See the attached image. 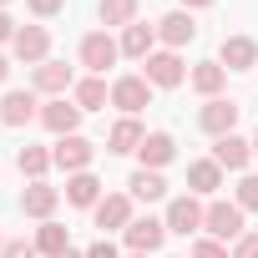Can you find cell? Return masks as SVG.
<instances>
[{"label": "cell", "instance_id": "cell-1", "mask_svg": "<svg viewBox=\"0 0 258 258\" xmlns=\"http://www.w3.org/2000/svg\"><path fill=\"white\" fill-rule=\"evenodd\" d=\"M203 233L208 238H218V243H238L248 228H243V208L238 203H223V198H213L208 203V218H203Z\"/></svg>", "mask_w": 258, "mask_h": 258}, {"label": "cell", "instance_id": "cell-2", "mask_svg": "<svg viewBox=\"0 0 258 258\" xmlns=\"http://www.w3.org/2000/svg\"><path fill=\"white\" fill-rule=\"evenodd\" d=\"M238 116H243V106H238L233 96H213V101H203V106H198V126H203L213 142H218V137H233Z\"/></svg>", "mask_w": 258, "mask_h": 258}, {"label": "cell", "instance_id": "cell-3", "mask_svg": "<svg viewBox=\"0 0 258 258\" xmlns=\"http://www.w3.org/2000/svg\"><path fill=\"white\" fill-rule=\"evenodd\" d=\"M91 157H96V142H86L81 132H71V137H56V147H51V162L71 177V172H91Z\"/></svg>", "mask_w": 258, "mask_h": 258}, {"label": "cell", "instance_id": "cell-4", "mask_svg": "<svg viewBox=\"0 0 258 258\" xmlns=\"http://www.w3.org/2000/svg\"><path fill=\"white\" fill-rule=\"evenodd\" d=\"M111 106L121 116H137L142 106H152V81L147 76H116L111 81Z\"/></svg>", "mask_w": 258, "mask_h": 258}, {"label": "cell", "instance_id": "cell-5", "mask_svg": "<svg viewBox=\"0 0 258 258\" xmlns=\"http://www.w3.org/2000/svg\"><path fill=\"white\" fill-rule=\"evenodd\" d=\"M116 56H121V46H116L106 31H86V36H81V66H86L91 76H106V66H116Z\"/></svg>", "mask_w": 258, "mask_h": 258}, {"label": "cell", "instance_id": "cell-6", "mask_svg": "<svg viewBox=\"0 0 258 258\" xmlns=\"http://www.w3.org/2000/svg\"><path fill=\"white\" fill-rule=\"evenodd\" d=\"M203 218H208V208L192 198V192H182V198H172L167 203V233H177V238H187V233H203Z\"/></svg>", "mask_w": 258, "mask_h": 258}, {"label": "cell", "instance_id": "cell-7", "mask_svg": "<svg viewBox=\"0 0 258 258\" xmlns=\"http://www.w3.org/2000/svg\"><path fill=\"white\" fill-rule=\"evenodd\" d=\"M81 116H86V111H81L76 101H66V96H51V101L41 106V126H46L51 137H71L76 126H81Z\"/></svg>", "mask_w": 258, "mask_h": 258}, {"label": "cell", "instance_id": "cell-8", "mask_svg": "<svg viewBox=\"0 0 258 258\" xmlns=\"http://www.w3.org/2000/svg\"><path fill=\"white\" fill-rule=\"evenodd\" d=\"M91 218H96L101 233H126V223H132V192H106L91 208Z\"/></svg>", "mask_w": 258, "mask_h": 258}, {"label": "cell", "instance_id": "cell-9", "mask_svg": "<svg viewBox=\"0 0 258 258\" xmlns=\"http://www.w3.org/2000/svg\"><path fill=\"white\" fill-rule=\"evenodd\" d=\"M162 238H167V223H162V218H132V223H126V233H121L126 253H157Z\"/></svg>", "mask_w": 258, "mask_h": 258}, {"label": "cell", "instance_id": "cell-10", "mask_svg": "<svg viewBox=\"0 0 258 258\" xmlns=\"http://www.w3.org/2000/svg\"><path fill=\"white\" fill-rule=\"evenodd\" d=\"M157 41H162V51H182L187 41H198V21H192V11H167V16L157 21Z\"/></svg>", "mask_w": 258, "mask_h": 258}, {"label": "cell", "instance_id": "cell-11", "mask_svg": "<svg viewBox=\"0 0 258 258\" xmlns=\"http://www.w3.org/2000/svg\"><path fill=\"white\" fill-rule=\"evenodd\" d=\"M11 51H16V61L41 66V61H51V31L46 26H21L16 41H11Z\"/></svg>", "mask_w": 258, "mask_h": 258}, {"label": "cell", "instance_id": "cell-12", "mask_svg": "<svg viewBox=\"0 0 258 258\" xmlns=\"http://www.w3.org/2000/svg\"><path fill=\"white\" fill-rule=\"evenodd\" d=\"M218 66H223V71H253V66H258V41H253V36H223Z\"/></svg>", "mask_w": 258, "mask_h": 258}, {"label": "cell", "instance_id": "cell-13", "mask_svg": "<svg viewBox=\"0 0 258 258\" xmlns=\"http://www.w3.org/2000/svg\"><path fill=\"white\" fill-rule=\"evenodd\" d=\"M142 66H147L142 76H147L152 86H182V81H187V66H182V56H177V51H152Z\"/></svg>", "mask_w": 258, "mask_h": 258}, {"label": "cell", "instance_id": "cell-14", "mask_svg": "<svg viewBox=\"0 0 258 258\" xmlns=\"http://www.w3.org/2000/svg\"><path fill=\"white\" fill-rule=\"evenodd\" d=\"M31 86H36L41 96H66V91L76 86V71H71L66 61H41L36 76H31Z\"/></svg>", "mask_w": 258, "mask_h": 258}, {"label": "cell", "instance_id": "cell-15", "mask_svg": "<svg viewBox=\"0 0 258 258\" xmlns=\"http://www.w3.org/2000/svg\"><path fill=\"white\" fill-rule=\"evenodd\" d=\"M0 121H6V126H31V121H41L36 91H6V101H0Z\"/></svg>", "mask_w": 258, "mask_h": 258}, {"label": "cell", "instance_id": "cell-16", "mask_svg": "<svg viewBox=\"0 0 258 258\" xmlns=\"http://www.w3.org/2000/svg\"><path fill=\"white\" fill-rule=\"evenodd\" d=\"M172 157H177V142H172V132H147V137H142V147H137V162H142L147 172H162Z\"/></svg>", "mask_w": 258, "mask_h": 258}, {"label": "cell", "instance_id": "cell-17", "mask_svg": "<svg viewBox=\"0 0 258 258\" xmlns=\"http://www.w3.org/2000/svg\"><path fill=\"white\" fill-rule=\"evenodd\" d=\"M213 162H218L223 172H243V167L253 162V142H243L238 132H233V137H218V142H213Z\"/></svg>", "mask_w": 258, "mask_h": 258}, {"label": "cell", "instance_id": "cell-18", "mask_svg": "<svg viewBox=\"0 0 258 258\" xmlns=\"http://www.w3.org/2000/svg\"><path fill=\"white\" fill-rule=\"evenodd\" d=\"M218 187H223V167H218L213 157L187 162V192H192V198H213Z\"/></svg>", "mask_w": 258, "mask_h": 258}, {"label": "cell", "instance_id": "cell-19", "mask_svg": "<svg viewBox=\"0 0 258 258\" xmlns=\"http://www.w3.org/2000/svg\"><path fill=\"white\" fill-rule=\"evenodd\" d=\"M56 203H61V192H56L51 182H31V187L21 192V213H26V218H41V223H51Z\"/></svg>", "mask_w": 258, "mask_h": 258}, {"label": "cell", "instance_id": "cell-20", "mask_svg": "<svg viewBox=\"0 0 258 258\" xmlns=\"http://www.w3.org/2000/svg\"><path fill=\"white\" fill-rule=\"evenodd\" d=\"M121 56H132V61H147L152 51H157V26H142V21H132V26H126L121 31Z\"/></svg>", "mask_w": 258, "mask_h": 258}, {"label": "cell", "instance_id": "cell-21", "mask_svg": "<svg viewBox=\"0 0 258 258\" xmlns=\"http://www.w3.org/2000/svg\"><path fill=\"white\" fill-rule=\"evenodd\" d=\"M106 192H101V177L96 172H71L66 177V203L71 208H96Z\"/></svg>", "mask_w": 258, "mask_h": 258}, {"label": "cell", "instance_id": "cell-22", "mask_svg": "<svg viewBox=\"0 0 258 258\" xmlns=\"http://www.w3.org/2000/svg\"><path fill=\"white\" fill-rule=\"evenodd\" d=\"M142 121L137 116H121V121H111V132H106V152H137L142 147Z\"/></svg>", "mask_w": 258, "mask_h": 258}, {"label": "cell", "instance_id": "cell-23", "mask_svg": "<svg viewBox=\"0 0 258 258\" xmlns=\"http://www.w3.org/2000/svg\"><path fill=\"white\" fill-rule=\"evenodd\" d=\"M126 192H132V203H157V198H167V177L137 167L132 177H126Z\"/></svg>", "mask_w": 258, "mask_h": 258}, {"label": "cell", "instance_id": "cell-24", "mask_svg": "<svg viewBox=\"0 0 258 258\" xmlns=\"http://www.w3.org/2000/svg\"><path fill=\"white\" fill-rule=\"evenodd\" d=\"M187 81H192V91H198V96H208V101H213V96L223 91V81H228V71H223L218 61H198V66L187 71Z\"/></svg>", "mask_w": 258, "mask_h": 258}, {"label": "cell", "instance_id": "cell-25", "mask_svg": "<svg viewBox=\"0 0 258 258\" xmlns=\"http://www.w3.org/2000/svg\"><path fill=\"white\" fill-rule=\"evenodd\" d=\"M71 101H76L81 111H101V106L111 101V86H106L101 76H86V81H76V86H71Z\"/></svg>", "mask_w": 258, "mask_h": 258}, {"label": "cell", "instance_id": "cell-26", "mask_svg": "<svg viewBox=\"0 0 258 258\" xmlns=\"http://www.w3.org/2000/svg\"><path fill=\"white\" fill-rule=\"evenodd\" d=\"M16 167H21V177H31V182H41L56 162H51V147H21L16 152Z\"/></svg>", "mask_w": 258, "mask_h": 258}, {"label": "cell", "instance_id": "cell-27", "mask_svg": "<svg viewBox=\"0 0 258 258\" xmlns=\"http://www.w3.org/2000/svg\"><path fill=\"white\" fill-rule=\"evenodd\" d=\"M36 248H41L46 258H61V253H71V233L51 218V223H41V228H36Z\"/></svg>", "mask_w": 258, "mask_h": 258}, {"label": "cell", "instance_id": "cell-28", "mask_svg": "<svg viewBox=\"0 0 258 258\" xmlns=\"http://www.w3.org/2000/svg\"><path fill=\"white\" fill-rule=\"evenodd\" d=\"M137 11H142V0H101V6H96L101 26H121V31L137 21Z\"/></svg>", "mask_w": 258, "mask_h": 258}, {"label": "cell", "instance_id": "cell-29", "mask_svg": "<svg viewBox=\"0 0 258 258\" xmlns=\"http://www.w3.org/2000/svg\"><path fill=\"white\" fill-rule=\"evenodd\" d=\"M243 213H258V172H248L243 182H238V198H233Z\"/></svg>", "mask_w": 258, "mask_h": 258}, {"label": "cell", "instance_id": "cell-30", "mask_svg": "<svg viewBox=\"0 0 258 258\" xmlns=\"http://www.w3.org/2000/svg\"><path fill=\"white\" fill-rule=\"evenodd\" d=\"M192 258H233V253H228L218 238H198V243H192Z\"/></svg>", "mask_w": 258, "mask_h": 258}, {"label": "cell", "instance_id": "cell-31", "mask_svg": "<svg viewBox=\"0 0 258 258\" xmlns=\"http://www.w3.org/2000/svg\"><path fill=\"white\" fill-rule=\"evenodd\" d=\"M26 11H31V16H41V21H51V16H61V11H66V0H26Z\"/></svg>", "mask_w": 258, "mask_h": 258}, {"label": "cell", "instance_id": "cell-32", "mask_svg": "<svg viewBox=\"0 0 258 258\" xmlns=\"http://www.w3.org/2000/svg\"><path fill=\"white\" fill-rule=\"evenodd\" d=\"M0 258H41V248L26 243V238H16V243H6V253H0Z\"/></svg>", "mask_w": 258, "mask_h": 258}, {"label": "cell", "instance_id": "cell-33", "mask_svg": "<svg viewBox=\"0 0 258 258\" xmlns=\"http://www.w3.org/2000/svg\"><path fill=\"white\" fill-rule=\"evenodd\" d=\"M233 258H258V233H243L233 243Z\"/></svg>", "mask_w": 258, "mask_h": 258}, {"label": "cell", "instance_id": "cell-34", "mask_svg": "<svg viewBox=\"0 0 258 258\" xmlns=\"http://www.w3.org/2000/svg\"><path fill=\"white\" fill-rule=\"evenodd\" d=\"M86 258H121V253H116V243H106V238H96V243L86 248Z\"/></svg>", "mask_w": 258, "mask_h": 258}, {"label": "cell", "instance_id": "cell-35", "mask_svg": "<svg viewBox=\"0 0 258 258\" xmlns=\"http://www.w3.org/2000/svg\"><path fill=\"white\" fill-rule=\"evenodd\" d=\"M16 31H21V26L11 21V11H0V46H6V41H16Z\"/></svg>", "mask_w": 258, "mask_h": 258}, {"label": "cell", "instance_id": "cell-36", "mask_svg": "<svg viewBox=\"0 0 258 258\" xmlns=\"http://www.w3.org/2000/svg\"><path fill=\"white\" fill-rule=\"evenodd\" d=\"M213 0H182V11H208Z\"/></svg>", "mask_w": 258, "mask_h": 258}, {"label": "cell", "instance_id": "cell-37", "mask_svg": "<svg viewBox=\"0 0 258 258\" xmlns=\"http://www.w3.org/2000/svg\"><path fill=\"white\" fill-rule=\"evenodd\" d=\"M6 76H11V61H6V56H0V81H6Z\"/></svg>", "mask_w": 258, "mask_h": 258}, {"label": "cell", "instance_id": "cell-38", "mask_svg": "<svg viewBox=\"0 0 258 258\" xmlns=\"http://www.w3.org/2000/svg\"><path fill=\"white\" fill-rule=\"evenodd\" d=\"M61 258H86V253H76V248H71V253H61Z\"/></svg>", "mask_w": 258, "mask_h": 258}, {"label": "cell", "instance_id": "cell-39", "mask_svg": "<svg viewBox=\"0 0 258 258\" xmlns=\"http://www.w3.org/2000/svg\"><path fill=\"white\" fill-rule=\"evenodd\" d=\"M126 258H152V253H126Z\"/></svg>", "mask_w": 258, "mask_h": 258}, {"label": "cell", "instance_id": "cell-40", "mask_svg": "<svg viewBox=\"0 0 258 258\" xmlns=\"http://www.w3.org/2000/svg\"><path fill=\"white\" fill-rule=\"evenodd\" d=\"M253 157H258V132H253Z\"/></svg>", "mask_w": 258, "mask_h": 258}, {"label": "cell", "instance_id": "cell-41", "mask_svg": "<svg viewBox=\"0 0 258 258\" xmlns=\"http://www.w3.org/2000/svg\"><path fill=\"white\" fill-rule=\"evenodd\" d=\"M6 6H11V0H0V11H6Z\"/></svg>", "mask_w": 258, "mask_h": 258}, {"label": "cell", "instance_id": "cell-42", "mask_svg": "<svg viewBox=\"0 0 258 258\" xmlns=\"http://www.w3.org/2000/svg\"><path fill=\"white\" fill-rule=\"evenodd\" d=\"M0 253H6V238H0Z\"/></svg>", "mask_w": 258, "mask_h": 258}]
</instances>
